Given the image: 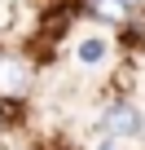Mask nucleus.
<instances>
[{
  "instance_id": "6",
  "label": "nucleus",
  "mask_w": 145,
  "mask_h": 150,
  "mask_svg": "<svg viewBox=\"0 0 145 150\" xmlns=\"http://www.w3.org/2000/svg\"><path fill=\"white\" fill-rule=\"evenodd\" d=\"M0 124H5V119H0Z\"/></svg>"
},
{
  "instance_id": "1",
  "label": "nucleus",
  "mask_w": 145,
  "mask_h": 150,
  "mask_svg": "<svg viewBox=\"0 0 145 150\" xmlns=\"http://www.w3.org/2000/svg\"><path fill=\"white\" fill-rule=\"evenodd\" d=\"M141 110L132 106V102H114L110 110H106V119H101V132L110 137V141H132V137H141Z\"/></svg>"
},
{
  "instance_id": "3",
  "label": "nucleus",
  "mask_w": 145,
  "mask_h": 150,
  "mask_svg": "<svg viewBox=\"0 0 145 150\" xmlns=\"http://www.w3.org/2000/svg\"><path fill=\"white\" fill-rule=\"evenodd\" d=\"M79 62H84V66H97V62H106V40H97V35L79 40Z\"/></svg>"
},
{
  "instance_id": "4",
  "label": "nucleus",
  "mask_w": 145,
  "mask_h": 150,
  "mask_svg": "<svg viewBox=\"0 0 145 150\" xmlns=\"http://www.w3.org/2000/svg\"><path fill=\"white\" fill-rule=\"evenodd\" d=\"M123 5H127V9H132V5H141V0H123Z\"/></svg>"
},
{
  "instance_id": "2",
  "label": "nucleus",
  "mask_w": 145,
  "mask_h": 150,
  "mask_svg": "<svg viewBox=\"0 0 145 150\" xmlns=\"http://www.w3.org/2000/svg\"><path fill=\"white\" fill-rule=\"evenodd\" d=\"M88 13L101 18V22H123L127 18V5H123V0H88Z\"/></svg>"
},
{
  "instance_id": "5",
  "label": "nucleus",
  "mask_w": 145,
  "mask_h": 150,
  "mask_svg": "<svg viewBox=\"0 0 145 150\" xmlns=\"http://www.w3.org/2000/svg\"><path fill=\"white\" fill-rule=\"evenodd\" d=\"M141 137H145V124H141Z\"/></svg>"
}]
</instances>
